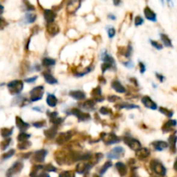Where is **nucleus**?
Wrapping results in <instances>:
<instances>
[{"instance_id":"nucleus-1","label":"nucleus","mask_w":177,"mask_h":177,"mask_svg":"<svg viewBox=\"0 0 177 177\" xmlns=\"http://www.w3.org/2000/svg\"><path fill=\"white\" fill-rule=\"evenodd\" d=\"M150 169L151 170L153 171L154 173H156L158 175H161V176H164L166 175V172H167V169L166 168L164 167V165L159 160L157 159H153L150 161Z\"/></svg>"},{"instance_id":"nucleus-2","label":"nucleus","mask_w":177,"mask_h":177,"mask_svg":"<svg viewBox=\"0 0 177 177\" xmlns=\"http://www.w3.org/2000/svg\"><path fill=\"white\" fill-rule=\"evenodd\" d=\"M101 59L104 61V63L101 66V70H102V73H105L106 70H108L110 68H116L115 67V61L114 59L110 55H108L106 52H104L103 53L102 56H101Z\"/></svg>"},{"instance_id":"nucleus-3","label":"nucleus","mask_w":177,"mask_h":177,"mask_svg":"<svg viewBox=\"0 0 177 177\" xmlns=\"http://www.w3.org/2000/svg\"><path fill=\"white\" fill-rule=\"evenodd\" d=\"M8 88L10 90L11 93H12L14 95L19 94L22 90L23 89V83L22 81H11L8 84Z\"/></svg>"},{"instance_id":"nucleus-4","label":"nucleus","mask_w":177,"mask_h":177,"mask_svg":"<svg viewBox=\"0 0 177 177\" xmlns=\"http://www.w3.org/2000/svg\"><path fill=\"white\" fill-rule=\"evenodd\" d=\"M44 93V87L42 86L35 87L30 91V100L31 101H38L41 99Z\"/></svg>"},{"instance_id":"nucleus-5","label":"nucleus","mask_w":177,"mask_h":177,"mask_svg":"<svg viewBox=\"0 0 177 177\" xmlns=\"http://www.w3.org/2000/svg\"><path fill=\"white\" fill-rule=\"evenodd\" d=\"M101 139H102L103 142L107 145L120 142V138L117 136H116L114 133H102L101 134Z\"/></svg>"},{"instance_id":"nucleus-6","label":"nucleus","mask_w":177,"mask_h":177,"mask_svg":"<svg viewBox=\"0 0 177 177\" xmlns=\"http://www.w3.org/2000/svg\"><path fill=\"white\" fill-rule=\"evenodd\" d=\"M23 164L22 163V162H19V161L16 162L7 171V177H13L14 175L19 174L21 170L23 169Z\"/></svg>"},{"instance_id":"nucleus-7","label":"nucleus","mask_w":177,"mask_h":177,"mask_svg":"<svg viewBox=\"0 0 177 177\" xmlns=\"http://www.w3.org/2000/svg\"><path fill=\"white\" fill-rule=\"evenodd\" d=\"M124 156V150L123 147H120V146H117L115 148H113L107 154V157L109 159H119Z\"/></svg>"},{"instance_id":"nucleus-8","label":"nucleus","mask_w":177,"mask_h":177,"mask_svg":"<svg viewBox=\"0 0 177 177\" xmlns=\"http://www.w3.org/2000/svg\"><path fill=\"white\" fill-rule=\"evenodd\" d=\"M124 142L126 143L131 150H135V151L142 148L141 143L138 140L132 138V137H124Z\"/></svg>"},{"instance_id":"nucleus-9","label":"nucleus","mask_w":177,"mask_h":177,"mask_svg":"<svg viewBox=\"0 0 177 177\" xmlns=\"http://www.w3.org/2000/svg\"><path fill=\"white\" fill-rule=\"evenodd\" d=\"M73 136V133L71 131H66V132H62L61 133L58 137L56 138V143H58L59 145H62L65 144L68 141H69L71 139V137Z\"/></svg>"},{"instance_id":"nucleus-10","label":"nucleus","mask_w":177,"mask_h":177,"mask_svg":"<svg viewBox=\"0 0 177 177\" xmlns=\"http://www.w3.org/2000/svg\"><path fill=\"white\" fill-rule=\"evenodd\" d=\"M70 114H73V115H75V116L78 117L79 121H86V120H88L90 118V115L87 112H83L81 111H80L79 109H76V108H74V109L71 110V112Z\"/></svg>"},{"instance_id":"nucleus-11","label":"nucleus","mask_w":177,"mask_h":177,"mask_svg":"<svg viewBox=\"0 0 177 177\" xmlns=\"http://www.w3.org/2000/svg\"><path fill=\"white\" fill-rule=\"evenodd\" d=\"M47 154H48V151L46 150H37L33 154V159H34V161L37 162V163H42V162H44Z\"/></svg>"},{"instance_id":"nucleus-12","label":"nucleus","mask_w":177,"mask_h":177,"mask_svg":"<svg viewBox=\"0 0 177 177\" xmlns=\"http://www.w3.org/2000/svg\"><path fill=\"white\" fill-rule=\"evenodd\" d=\"M81 1H70L67 5V11L69 14H74L77 11V10L81 7Z\"/></svg>"},{"instance_id":"nucleus-13","label":"nucleus","mask_w":177,"mask_h":177,"mask_svg":"<svg viewBox=\"0 0 177 177\" xmlns=\"http://www.w3.org/2000/svg\"><path fill=\"white\" fill-rule=\"evenodd\" d=\"M142 103L143 104V105L147 108L151 110H157V103L154 102L149 96H144L142 98Z\"/></svg>"},{"instance_id":"nucleus-14","label":"nucleus","mask_w":177,"mask_h":177,"mask_svg":"<svg viewBox=\"0 0 177 177\" xmlns=\"http://www.w3.org/2000/svg\"><path fill=\"white\" fill-rule=\"evenodd\" d=\"M151 145L153 146V148L157 151H163V150H166L169 147V143L165 141H161V140H157V141H154L151 143Z\"/></svg>"},{"instance_id":"nucleus-15","label":"nucleus","mask_w":177,"mask_h":177,"mask_svg":"<svg viewBox=\"0 0 177 177\" xmlns=\"http://www.w3.org/2000/svg\"><path fill=\"white\" fill-rule=\"evenodd\" d=\"M150 150L147 148H140L139 150L136 151V157L139 159V160H143L146 159L147 157H150Z\"/></svg>"},{"instance_id":"nucleus-16","label":"nucleus","mask_w":177,"mask_h":177,"mask_svg":"<svg viewBox=\"0 0 177 177\" xmlns=\"http://www.w3.org/2000/svg\"><path fill=\"white\" fill-rule=\"evenodd\" d=\"M169 147L170 149V151L174 154L176 152V143H177V136L175 133L172 134L169 137Z\"/></svg>"},{"instance_id":"nucleus-17","label":"nucleus","mask_w":177,"mask_h":177,"mask_svg":"<svg viewBox=\"0 0 177 177\" xmlns=\"http://www.w3.org/2000/svg\"><path fill=\"white\" fill-rule=\"evenodd\" d=\"M16 124H17V128L21 130V132H24L26 130L29 128V124L28 123L24 122L20 117H16Z\"/></svg>"},{"instance_id":"nucleus-18","label":"nucleus","mask_w":177,"mask_h":177,"mask_svg":"<svg viewBox=\"0 0 177 177\" xmlns=\"http://www.w3.org/2000/svg\"><path fill=\"white\" fill-rule=\"evenodd\" d=\"M55 17H56V14L53 11H51V10H45L44 11V18H45V21L47 22L48 24L53 23Z\"/></svg>"},{"instance_id":"nucleus-19","label":"nucleus","mask_w":177,"mask_h":177,"mask_svg":"<svg viewBox=\"0 0 177 177\" xmlns=\"http://www.w3.org/2000/svg\"><path fill=\"white\" fill-rule=\"evenodd\" d=\"M144 16L148 20L152 21V22H157V14L155 13L150 7H145L144 9Z\"/></svg>"},{"instance_id":"nucleus-20","label":"nucleus","mask_w":177,"mask_h":177,"mask_svg":"<svg viewBox=\"0 0 177 177\" xmlns=\"http://www.w3.org/2000/svg\"><path fill=\"white\" fill-rule=\"evenodd\" d=\"M177 125V121L175 119H169L167 122L165 123L163 126V132H169L171 130L173 129L174 127H175Z\"/></svg>"},{"instance_id":"nucleus-21","label":"nucleus","mask_w":177,"mask_h":177,"mask_svg":"<svg viewBox=\"0 0 177 177\" xmlns=\"http://www.w3.org/2000/svg\"><path fill=\"white\" fill-rule=\"evenodd\" d=\"M69 96L76 100H83L86 99V93L82 91H71L69 93Z\"/></svg>"},{"instance_id":"nucleus-22","label":"nucleus","mask_w":177,"mask_h":177,"mask_svg":"<svg viewBox=\"0 0 177 177\" xmlns=\"http://www.w3.org/2000/svg\"><path fill=\"white\" fill-rule=\"evenodd\" d=\"M111 87L119 93H124L126 92L125 87L118 81H113L111 82Z\"/></svg>"},{"instance_id":"nucleus-23","label":"nucleus","mask_w":177,"mask_h":177,"mask_svg":"<svg viewBox=\"0 0 177 177\" xmlns=\"http://www.w3.org/2000/svg\"><path fill=\"white\" fill-rule=\"evenodd\" d=\"M56 134H57V127L55 125L44 131V135L48 139H53L56 136Z\"/></svg>"},{"instance_id":"nucleus-24","label":"nucleus","mask_w":177,"mask_h":177,"mask_svg":"<svg viewBox=\"0 0 177 177\" xmlns=\"http://www.w3.org/2000/svg\"><path fill=\"white\" fill-rule=\"evenodd\" d=\"M47 31L50 35H56L59 33V27L55 23H49L47 26Z\"/></svg>"},{"instance_id":"nucleus-25","label":"nucleus","mask_w":177,"mask_h":177,"mask_svg":"<svg viewBox=\"0 0 177 177\" xmlns=\"http://www.w3.org/2000/svg\"><path fill=\"white\" fill-rule=\"evenodd\" d=\"M43 77H44V79L47 81V83L50 84V85H54V84H57L58 83V81L50 73H48V72L43 73Z\"/></svg>"},{"instance_id":"nucleus-26","label":"nucleus","mask_w":177,"mask_h":177,"mask_svg":"<svg viewBox=\"0 0 177 177\" xmlns=\"http://www.w3.org/2000/svg\"><path fill=\"white\" fill-rule=\"evenodd\" d=\"M92 96L95 98V101H97V102H99V101L104 100V98L101 97V90H100L99 87H96V88L93 90Z\"/></svg>"},{"instance_id":"nucleus-27","label":"nucleus","mask_w":177,"mask_h":177,"mask_svg":"<svg viewBox=\"0 0 177 177\" xmlns=\"http://www.w3.org/2000/svg\"><path fill=\"white\" fill-rule=\"evenodd\" d=\"M160 37H161V40H162L165 47H168V48H172L173 47L172 41H171V39L167 35L162 33V34H160Z\"/></svg>"},{"instance_id":"nucleus-28","label":"nucleus","mask_w":177,"mask_h":177,"mask_svg":"<svg viewBox=\"0 0 177 177\" xmlns=\"http://www.w3.org/2000/svg\"><path fill=\"white\" fill-rule=\"evenodd\" d=\"M116 169L118 171V173H119V175H126V173H127V167L125 166V164L121 162H118V163H116Z\"/></svg>"},{"instance_id":"nucleus-29","label":"nucleus","mask_w":177,"mask_h":177,"mask_svg":"<svg viewBox=\"0 0 177 177\" xmlns=\"http://www.w3.org/2000/svg\"><path fill=\"white\" fill-rule=\"evenodd\" d=\"M115 107L117 108V109H133V108H139V106H137L136 105H133V104H130V103H121V104H118V105H116Z\"/></svg>"},{"instance_id":"nucleus-30","label":"nucleus","mask_w":177,"mask_h":177,"mask_svg":"<svg viewBox=\"0 0 177 177\" xmlns=\"http://www.w3.org/2000/svg\"><path fill=\"white\" fill-rule=\"evenodd\" d=\"M58 99L54 94H48L47 97V104L50 107H55V105H57Z\"/></svg>"},{"instance_id":"nucleus-31","label":"nucleus","mask_w":177,"mask_h":177,"mask_svg":"<svg viewBox=\"0 0 177 177\" xmlns=\"http://www.w3.org/2000/svg\"><path fill=\"white\" fill-rule=\"evenodd\" d=\"M90 168H92V164H87L81 163L78 164V166L76 167V170L81 174V173L85 172V171L88 170Z\"/></svg>"},{"instance_id":"nucleus-32","label":"nucleus","mask_w":177,"mask_h":177,"mask_svg":"<svg viewBox=\"0 0 177 177\" xmlns=\"http://www.w3.org/2000/svg\"><path fill=\"white\" fill-rule=\"evenodd\" d=\"M94 106H95V101L93 100V99H89V100H87L85 103L82 104V108L86 110H93L94 109Z\"/></svg>"},{"instance_id":"nucleus-33","label":"nucleus","mask_w":177,"mask_h":177,"mask_svg":"<svg viewBox=\"0 0 177 177\" xmlns=\"http://www.w3.org/2000/svg\"><path fill=\"white\" fill-rule=\"evenodd\" d=\"M12 132H13V127L12 128H3V129H1V135L5 138L10 137L11 135L12 134Z\"/></svg>"},{"instance_id":"nucleus-34","label":"nucleus","mask_w":177,"mask_h":177,"mask_svg":"<svg viewBox=\"0 0 177 177\" xmlns=\"http://www.w3.org/2000/svg\"><path fill=\"white\" fill-rule=\"evenodd\" d=\"M159 111L161 113L164 114L166 117H169V118H171L173 117V115H174V111L172 110H169L167 109V108H164V107H159Z\"/></svg>"},{"instance_id":"nucleus-35","label":"nucleus","mask_w":177,"mask_h":177,"mask_svg":"<svg viewBox=\"0 0 177 177\" xmlns=\"http://www.w3.org/2000/svg\"><path fill=\"white\" fill-rule=\"evenodd\" d=\"M55 64V61L54 59H51V58L46 57V58H44V59L42 60V65L45 66V67H52V66H54Z\"/></svg>"},{"instance_id":"nucleus-36","label":"nucleus","mask_w":177,"mask_h":177,"mask_svg":"<svg viewBox=\"0 0 177 177\" xmlns=\"http://www.w3.org/2000/svg\"><path fill=\"white\" fill-rule=\"evenodd\" d=\"M25 20L27 23H32L36 20V15L33 13H27L25 15Z\"/></svg>"},{"instance_id":"nucleus-37","label":"nucleus","mask_w":177,"mask_h":177,"mask_svg":"<svg viewBox=\"0 0 177 177\" xmlns=\"http://www.w3.org/2000/svg\"><path fill=\"white\" fill-rule=\"evenodd\" d=\"M30 146H31V143H30L29 140H27V141H24V142H21V143H19V144L17 145L18 149L22 150H27V149H29Z\"/></svg>"},{"instance_id":"nucleus-38","label":"nucleus","mask_w":177,"mask_h":177,"mask_svg":"<svg viewBox=\"0 0 177 177\" xmlns=\"http://www.w3.org/2000/svg\"><path fill=\"white\" fill-rule=\"evenodd\" d=\"M29 137H30V135H29V134H27L26 132H21L20 134L17 136V140L21 143V142L27 141Z\"/></svg>"},{"instance_id":"nucleus-39","label":"nucleus","mask_w":177,"mask_h":177,"mask_svg":"<svg viewBox=\"0 0 177 177\" xmlns=\"http://www.w3.org/2000/svg\"><path fill=\"white\" fill-rule=\"evenodd\" d=\"M11 143V138L8 137V138H5V140L1 143V149L2 150H5L9 147V145Z\"/></svg>"},{"instance_id":"nucleus-40","label":"nucleus","mask_w":177,"mask_h":177,"mask_svg":"<svg viewBox=\"0 0 177 177\" xmlns=\"http://www.w3.org/2000/svg\"><path fill=\"white\" fill-rule=\"evenodd\" d=\"M111 166V161H107L104 164V166H102L101 169H100V171H99V172H100V174H101V175L105 174V172Z\"/></svg>"},{"instance_id":"nucleus-41","label":"nucleus","mask_w":177,"mask_h":177,"mask_svg":"<svg viewBox=\"0 0 177 177\" xmlns=\"http://www.w3.org/2000/svg\"><path fill=\"white\" fill-rule=\"evenodd\" d=\"M15 154V150H9L8 152H5L3 156H2V159L3 160H6V159H9L10 157H11Z\"/></svg>"},{"instance_id":"nucleus-42","label":"nucleus","mask_w":177,"mask_h":177,"mask_svg":"<svg viewBox=\"0 0 177 177\" xmlns=\"http://www.w3.org/2000/svg\"><path fill=\"white\" fill-rule=\"evenodd\" d=\"M99 112L102 114V115H109L111 113V110L108 108V107H105V106H103L101 107L100 109H99Z\"/></svg>"},{"instance_id":"nucleus-43","label":"nucleus","mask_w":177,"mask_h":177,"mask_svg":"<svg viewBox=\"0 0 177 177\" xmlns=\"http://www.w3.org/2000/svg\"><path fill=\"white\" fill-rule=\"evenodd\" d=\"M150 43H151V45L154 47L155 48H157L158 50H161V49H163V45L161 44V43H159L158 41H154V40H150Z\"/></svg>"},{"instance_id":"nucleus-44","label":"nucleus","mask_w":177,"mask_h":177,"mask_svg":"<svg viewBox=\"0 0 177 177\" xmlns=\"http://www.w3.org/2000/svg\"><path fill=\"white\" fill-rule=\"evenodd\" d=\"M45 124H46V121L41 120V121H38V122H35L33 124V126L36 127V128H42L45 126Z\"/></svg>"},{"instance_id":"nucleus-45","label":"nucleus","mask_w":177,"mask_h":177,"mask_svg":"<svg viewBox=\"0 0 177 177\" xmlns=\"http://www.w3.org/2000/svg\"><path fill=\"white\" fill-rule=\"evenodd\" d=\"M60 177H75V174L71 171H65L61 173L60 175Z\"/></svg>"},{"instance_id":"nucleus-46","label":"nucleus","mask_w":177,"mask_h":177,"mask_svg":"<svg viewBox=\"0 0 177 177\" xmlns=\"http://www.w3.org/2000/svg\"><path fill=\"white\" fill-rule=\"evenodd\" d=\"M143 23V19L142 17L140 16H137L136 18H135V25L136 26H139V25H142Z\"/></svg>"},{"instance_id":"nucleus-47","label":"nucleus","mask_w":177,"mask_h":177,"mask_svg":"<svg viewBox=\"0 0 177 177\" xmlns=\"http://www.w3.org/2000/svg\"><path fill=\"white\" fill-rule=\"evenodd\" d=\"M116 35V30H115V29L112 27H111L108 29V36H109L110 38H112L114 35Z\"/></svg>"},{"instance_id":"nucleus-48","label":"nucleus","mask_w":177,"mask_h":177,"mask_svg":"<svg viewBox=\"0 0 177 177\" xmlns=\"http://www.w3.org/2000/svg\"><path fill=\"white\" fill-rule=\"evenodd\" d=\"M48 115L50 117V120H51V122L53 121V120H55L56 117H58V113L57 112H48Z\"/></svg>"},{"instance_id":"nucleus-49","label":"nucleus","mask_w":177,"mask_h":177,"mask_svg":"<svg viewBox=\"0 0 177 177\" xmlns=\"http://www.w3.org/2000/svg\"><path fill=\"white\" fill-rule=\"evenodd\" d=\"M108 100H109L110 102H115L117 100H120V98L115 95L110 96V97H108Z\"/></svg>"},{"instance_id":"nucleus-50","label":"nucleus","mask_w":177,"mask_h":177,"mask_svg":"<svg viewBox=\"0 0 177 177\" xmlns=\"http://www.w3.org/2000/svg\"><path fill=\"white\" fill-rule=\"evenodd\" d=\"M43 169H45L47 171H55L56 170V169H55L54 166H52L51 164H48V165H46L45 167H43Z\"/></svg>"},{"instance_id":"nucleus-51","label":"nucleus","mask_w":177,"mask_h":177,"mask_svg":"<svg viewBox=\"0 0 177 177\" xmlns=\"http://www.w3.org/2000/svg\"><path fill=\"white\" fill-rule=\"evenodd\" d=\"M6 25H7L6 21L5 20L4 18L0 17V29H3L6 26Z\"/></svg>"},{"instance_id":"nucleus-52","label":"nucleus","mask_w":177,"mask_h":177,"mask_svg":"<svg viewBox=\"0 0 177 177\" xmlns=\"http://www.w3.org/2000/svg\"><path fill=\"white\" fill-rule=\"evenodd\" d=\"M37 80V76H34V77H31V78H27L25 79V82L27 83H33L34 81H35Z\"/></svg>"},{"instance_id":"nucleus-53","label":"nucleus","mask_w":177,"mask_h":177,"mask_svg":"<svg viewBox=\"0 0 177 177\" xmlns=\"http://www.w3.org/2000/svg\"><path fill=\"white\" fill-rule=\"evenodd\" d=\"M156 76H157V78L159 80V81L160 82H163L164 81H165V77H164L163 75H161V74L156 73Z\"/></svg>"},{"instance_id":"nucleus-54","label":"nucleus","mask_w":177,"mask_h":177,"mask_svg":"<svg viewBox=\"0 0 177 177\" xmlns=\"http://www.w3.org/2000/svg\"><path fill=\"white\" fill-rule=\"evenodd\" d=\"M139 67H140V72L141 74H143L145 72V65L143 64V62H139Z\"/></svg>"},{"instance_id":"nucleus-55","label":"nucleus","mask_w":177,"mask_h":177,"mask_svg":"<svg viewBox=\"0 0 177 177\" xmlns=\"http://www.w3.org/2000/svg\"><path fill=\"white\" fill-rule=\"evenodd\" d=\"M124 66H126L127 68H133V67H134V65H133V63H132L131 61L124 62Z\"/></svg>"},{"instance_id":"nucleus-56","label":"nucleus","mask_w":177,"mask_h":177,"mask_svg":"<svg viewBox=\"0 0 177 177\" xmlns=\"http://www.w3.org/2000/svg\"><path fill=\"white\" fill-rule=\"evenodd\" d=\"M4 11H5V8H4V6H3L2 5H0V15H1V14H3Z\"/></svg>"},{"instance_id":"nucleus-57","label":"nucleus","mask_w":177,"mask_h":177,"mask_svg":"<svg viewBox=\"0 0 177 177\" xmlns=\"http://www.w3.org/2000/svg\"><path fill=\"white\" fill-rule=\"evenodd\" d=\"M39 177H49V175L47 174V173H42Z\"/></svg>"},{"instance_id":"nucleus-58","label":"nucleus","mask_w":177,"mask_h":177,"mask_svg":"<svg viewBox=\"0 0 177 177\" xmlns=\"http://www.w3.org/2000/svg\"><path fill=\"white\" fill-rule=\"evenodd\" d=\"M174 169L177 171V158L176 160H175V163H174Z\"/></svg>"},{"instance_id":"nucleus-59","label":"nucleus","mask_w":177,"mask_h":177,"mask_svg":"<svg viewBox=\"0 0 177 177\" xmlns=\"http://www.w3.org/2000/svg\"><path fill=\"white\" fill-rule=\"evenodd\" d=\"M108 17L111 18V19H116V17H114L113 15H111V14H110L109 16H108Z\"/></svg>"},{"instance_id":"nucleus-60","label":"nucleus","mask_w":177,"mask_h":177,"mask_svg":"<svg viewBox=\"0 0 177 177\" xmlns=\"http://www.w3.org/2000/svg\"><path fill=\"white\" fill-rule=\"evenodd\" d=\"M113 4H114L115 5H118L120 4V1H114V2H113Z\"/></svg>"}]
</instances>
